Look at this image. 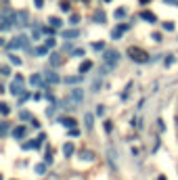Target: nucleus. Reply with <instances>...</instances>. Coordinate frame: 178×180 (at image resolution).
<instances>
[{"label": "nucleus", "mask_w": 178, "mask_h": 180, "mask_svg": "<svg viewBox=\"0 0 178 180\" xmlns=\"http://www.w3.org/2000/svg\"><path fill=\"white\" fill-rule=\"evenodd\" d=\"M130 90H132V82L126 86V90H124V92H122V99H128V94H130Z\"/></svg>", "instance_id": "32"}, {"label": "nucleus", "mask_w": 178, "mask_h": 180, "mask_svg": "<svg viewBox=\"0 0 178 180\" xmlns=\"http://www.w3.org/2000/svg\"><path fill=\"white\" fill-rule=\"evenodd\" d=\"M92 21H94V23H105V21H107L105 11H97V13L92 15Z\"/></svg>", "instance_id": "9"}, {"label": "nucleus", "mask_w": 178, "mask_h": 180, "mask_svg": "<svg viewBox=\"0 0 178 180\" xmlns=\"http://www.w3.org/2000/svg\"><path fill=\"white\" fill-rule=\"evenodd\" d=\"M55 44H57V40H55L53 36H50V38H46V46H48V48H55Z\"/></svg>", "instance_id": "31"}, {"label": "nucleus", "mask_w": 178, "mask_h": 180, "mask_svg": "<svg viewBox=\"0 0 178 180\" xmlns=\"http://www.w3.org/2000/svg\"><path fill=\"white\" fill-rule=\"evenodd\" d=\"M13 136H15L17 140H21V138L25 136V126H17V128L13 130Z\"/></svg>", "instance_id": "11"}, {"label": "nucleus", "mask_w": 178, "mask_h": 180, "mask_svg": "<svg viewBox=\"0 0 178 180\" xmlns=\"http://www.w3.org/2000/svg\"><path fill=\"white\" fill-rule=\"evenodd\" d=\"M61 124H63L65 128H76V120H74V117H65V120H61Z\"/></svg>", "instance_id": "17"}, {"label": "nucleus", "mask_w": 178, "mask_h": 180, "mask_svg": "<svg viewBox=\"0 0 178 180\" xmlns=\"http://www.w3.org/2000/svg\"><path fill=\"white\" fill-rule=\"evenodd\" d=\"M97 115H99V117L105 115V107H103V105H97Z\"/></svg>", "instance_id": "34"}, {"label": "nucleus", "mask_w": 178, "mask_h": 180, "mask_svg": "<svg viewBox=\"0 0 178 180\" xmlns=\"http://www.w3.org/2000/svg\"><path fill=\"white\" fill-rule=\"evenodd\" d=\"M27 21H30L27 11H19V13H15V15H13V23H15V25H19V27H25V25H27Z\"/></svg>", "instance_id": "4"}, {"label": "nucleus", "mask_w": 178, "mask_h": 180, "mask_svg": "<svg viewBox=\"0 0 178 180\" xmlns=\"http://www.w3.org/2000/svg\"><path fill=\"white\" fill-rule=\"evenodd\" d=\"M141 17H143L145 21H149V23H155V15H153V13H149V11H143V13H141Z\"/></svg>", "instance_id": "15"}, {"label": "nucleus", "mask_w": 178, "mask_h": 180, "mask_svg": "<svg viewBox=\"0 0 178 180\" xmlns=\"http://www.w3.org/2000/svg\"><path fill=\"white\" fill-rule=\"evenodd\" d=\"M82 82V76H69L65 78V84H80Z\"/></svg>", "instance_id": "18"}, {"label": "nucleus", "mask_w": 178, "mask_h": 180, "mask_svg": "<svg viewBox=\"0 0 178 180\" xmlns=\"http://www.w3.org/2000/svg\"><path fill=\"white\" fill-rule=\"evenodd\" d=\"M44 78H46V84H59L61 78L55 73V71H48V73H44Z\"/></svg>", "instance_id": "8"}, {"label": "nucleus", "mask_w": 178, "mask_h": 180, "mask_svg": "<svg viewBox=\"0 0 178 180\" xmlns=\"http://www.w3.org/2000/svg\"><path fill=\"white\" fill-rule=\"evenodd\" d=\"M34 170H36V174H44V172H46V161H44V163H36Z\"/></svg>", "instance_id": "21"}, {"label": "nucleus", "mask_w": 178, "mask_h": 180, "mask_svg": "<svg viewBox=\"0 0 178 180\" xmlns=\"http://www.w3.org/2000/svg\"><path fill=\"white\" fill-rule=\"evenodd\" d=\"M4 46H6L9 50H21V48H27V46H30V40H27V36H17V38H13L9 44H4Z\"/></svg>", "instance_id": "2"}, {"label": "nucleus", "mask_w": 178, "mask_h": 180, "mask_svg": "<svg viewBox=\"0 0 178 180\" xmlns=\"http://www.w3.org/2000/svg\"><path fill=\"white\" fill-rule=\"evenodd\" d=\"M71 99H74L76 103H84V92H82V88L71 90Z\"/></svg>", "instance_id": "10"}, {"label": "nucleus", "mask_w": 178, "mask_h": 180, "mask_svg": "<svg viewBox=\"0 0 178 180\" xmlns=\"http://www.w3.org/2000/svg\"><path fill=\"white\" fill-rule=\"evenodd\" d=\"M99 88H101V78H97L92 82V92H99Z\"/></svg>", "instance_id": "28"}, {"label": "nucleus", "mask_w": 178, "mask_h": 180, "mask_svg": "<svg viewBox=\"0 0 178 180\" xmlns=\"http://www.w3.org/2000/svg\"><path fill=\"white\" fill-rule=\"evenodd\" d=\"M161 27H164L166 32H174V23H172V21H166V23H164Z\"/></svg>", "instance_id": "27"}, {"label": "nucleus", "mask_w": 178, "mask_h": 180, "mask_svg": "<svg viewBox=\"0 0 178 180\" xmlns=\"http://www.w3.org/2000/svg\"><path fill=\"white\" fill-rule=\"evenodd\" d=\"M80 30H67V32H65L63 36H65V40H74V38H80Z\"/></svg>", "instance_id": "13"}, {"label": "nucleus", "mask_w": 178, "mask_h": 180, "mask_svg": "<svg viewBox=\"0 0 178 180\" xmlns=\"http://www.w3.org/2000/svg\"><path fill=\"white\" fill-rule=\"evenodd\" d=\"M113 17H115V19H124V17H126V9H117V11L113 13Z\"/></svg>", "instance_id": "25"}, {"label": "nucleus", "mask_w": 178, "mask_h": 180, "mask_svg": "<svg viewBox=\"0 0 178 180\" xmlns=\"http://www.w3.org/2000/svg\"><path fill=\"white\" fill-rule=\"evenodd\" d=\"M44 161H46V163H53V151H50V149L46 151V155H44Z\"/></svg>", "instance_id": "29"}, {"label": "nucleus", "mask_w": 178, "mask_h": 180, "mask_svg": "<svg viewBox=\"0 0 178 180\" xmlns=\"http://www.w3.org/2000/svg\"><path fill=\"white\" fill-rule=\"evenodd\" d=\"M80 159H86V161H92L94 159V155L90 151H80Z\"/></svg>", "instance_id": "16"}, {"label": "nucleus", "mask_w": 178, "mask_h": 180, "mask_svg": "<svg viewBox=\"0 0 178 180\" xmlns=\"http://www.w3.org/2000/svg\"><path fill=\"white\" fill-rule=\"evenodd\" d=\"M48 23H50V25H53V27H57V30H59V27H61V25H63V23H61V19H59V17H50V19H48Z\"/></svg>", "instance_id": "20"}, {"label": "nucleus", "mask_w": 178, "mask_h": 180, "mask_svg": "<svg viewBox=\"0 0 178 180\" xmlns=\"http://www.w3.org/2000/svg\"><path fill=\"white\" fill-rule=\"evenodd\" d=\"M0 111H2V115H9V111H11V109H9L6 103H2V105H0Z\"/></svg>", "instance_id": "33"}, {"label": "nucleus", "mask_w": 178, "mask_h": 180, "mask_svg": "<svg viewBox=\"0 0 178 180\" xmlns=\"http://www.w3.org/2000/svg\"><path fill=\"white\" fill-rule=\"evenodd\" d=\"M128 27H130V23H122V25L113 27V30H111V38H113V40H120V38H122V34H124Z\"/></svg>", "instance_id": "6"}, {"label": "nucleus", "mask_w": 178, "mask_h": 180, "mask_svg": "<svg viewBox=\"0 0 178 180\" xmlns=\"http://www.w3.org/2000/svg\"><path fill=\"white\" fill-rule=\"evenodd\" d=\"M34 4H36V9H42L44 6V0H34Z\"/></svg>", "instance_id": "41"}, {"label": "nucleus", "mask_w": 178, "mask_h": 180, "mask_svg": "<svg viewBox=\"0 0 178 180\" xmlns=\"http://www.w3.org/2000/svg\"><path fill=\"white\" fill-rule=\"evenodd\" d=\"M92 48H94V50H101V53H103V50H105V44H103V42H94V44H92Z\"/></svg>", "instance_id": "30"}, {"label": "nucleus", "mask_w": 178, "mask_h": 180, "mask_svg": "<svg viewBox=\"0 0 178 180\" xmlns=\"http://www.w3.org/2000/svg\"><path fill=\"white\" fill-rule=\"evenodd\" d=\"M153 40H155V42H161V34L155 32V34H153Z\"/></svg>", "instance_id": "43"}, {"label": "nucleus", "mask_w": 178, "mask_h": 180, "mask_svg": "<svg viewBox=\"0 0 178 180\" xmlns=\"http://www.w3.org/2000/svg\"><path fill=\"white\" fill-rule=\"evenodd\" d=\"M11 94H15V96H21V94H25V90H23V82L15 80V82L11 84Z\"/></svg>", "instance_id": "5"}, {"label": "nucleus", "mask_w": 178, "mask_h": 180, "mask_svg": "<svg viewBox=\"0 0 178 180\" xmlns=\"http://www.w3.org/2000/svg\"><path fill=\"white\" fill-rule=\"evenodd\" d=\"M46 53H48V46H46V44H44V46H38V48H36V55H38V57L46 55Z\"/></svg>", "instance_id": "24"}, {"label": "nucleus", "mask_w": 178, "mask_h": 180, "mask_svg": "<svg viewBox=\"0 0 178 180\" xmlns=\"http://www.w3.org/2000/svg\"><path fill=\"white\" fill-rule=\"evenodd\" d=\"M84 122H86V128H88V130L94 126V124H92V115H90V113H86V115H84Z\"/></svg>", "instance_id": "23"}, {"label": "nucleus", "mask_w": 178, "mask_h": 180, "mask_svg": "<svg viewBox=\"0 0 178 180\" xmlns=\"http://www.w3.org/2000/svg\"><path fill=\"white\" fill-rule=\"evenodd\" d=\"M0 71H2V76L6 78V76H11V69H9V65H2V69H0Z\"/></svg>", "instance_id": "37"}, {"label": "nucleus", "mask_w": 178, "mask_h": 180, "mask_svg": "<svg viewBox=\"0 0 178 180\" xmlns=\"http://www.w3.org/2000/svg\"><path fill=\"white\" fill-rule=\"evenodd\" d=\"M128 55L132 61H136V63H147L149 61V55L143 50V48H134V46H130L128 48Z\"/></svg>", "instance_id": "3"}, {"label": "nucleus", "mask_w": 178, "mask_h": 180, "mask_svg": "<svg viewBox=\"0 0 178 180\" xmlns=\"http://www.w3.org/2000/svg\"><path fill=\"white\" fill-rule=\"evenodd\" d=\"M55 111H57V107H55V105H53V107H48V109H46V115H48V117H53V115H55Z\"/></svg>", "instance_id": "38"}, {"label": "nucleus", "mask_w": 178, "mask_h": 180, "mask_svg": "<svg viewBox=\"0 0 178 180\" xmlns=\"http://www.w3.org/2000/svg\"><path fill=\"white\" fill-rule=\"evenodd\" d=\"M40 145H42V138L38 136V140H32V143H23V149L27 151V149H40Z\"/></svg>", "instance_id": "12"}, {"label": "nucleus", "mask_w": 178, "mask_h": 180, "mask_svg": "<svg viewBox=\"0 0 178 180\" xmlns=\"http://www.w3.org/2000/svg\"><path fill=\"white\" fill-rule=\"evenodd\" d=\"M61 61H63V59H61V55H57V53H53V55H50V65H55V67H57V65H61Z\"/></svg>", "instance_id": "19"}, {"label": "nucleus", "mask_w": 178, "mask_h": 180, "mask_svg": "<svg viewBox=\"0 0 178 180\" xmlns=\"http://www.w3.org/2000/svg\"><path fill=\"white\" fill-rule=\"evenodd\" d=\"M157 180H166V176H159V178H157Z\"/></svg>", "instance_id": "45"}, {"label": "nucleus", "mask_w": 178, "mask_h": 180, "mask_svg": "<svg viewBox=\"0 0 178 180\" xmlns=\"http://www.w3.org/2000/svg\"><path fill=\"white\" fill-rule=\"evenodd\" d=\"M90 67H92V63H90V61H84V63L80 65V73H86L88 69H90Z\"/></svg>", "instance_id": "22"}, {"label": "nucleus", "mask_w": 178, "mask_h": 180, "mask_svg": "<svg viewBox=\"0 0 178 180\" xmlns=\"http://www.w3.org/2000/svg\"><path fill=\"white\" fill-rule=\"evenodd\" d=\"M164 63H166V65H172V63H174V55H166Z\"/></svg>", "instance_id": "36"}, {"label": "nucleus", "mask_w": 178, "mask_h": 180, "mask_svg": "<svg viewBox=\"0 0 178 180\" xmlns=\"http://www.w3.org/2000/svg\"><path fill=\"white\" fill-rule=\"evenodd\" d=\"M71 55H74V57H82V55H84V48H74Z\"/></svg>", "instance_id": "35"}, {"label": "nucleus", "mask_w": 178, "mask_h": 180, "mask_svg": "<svg viewBox=\"0 0 178 180\" xmlns=\"http://www.w3.org/2000/svg\"><path fill=\"white\" fill-rule=\"evenodd\" d=\"M63 155L65 157H71L74 155V143H65L63 145Z\"/></svg>", "instance_id": "14"}, {"label": "nucleus", "mask_w": 178, "mask_h": 180, "mask_svg": "<svg viewBox=\"0 0 178 180\" xmlns=\"http://www.w3.org/2000/svg\"><path fill=\"white\" fill-rule=\"evenodd\" d=\"M44 80H46V78H42L40 73H34V76L30 78V84H32V86H36V88H44V84H46Z\"/></svg>", "instance_id": "7"}, {"label": "nucleus", "mask_w": 178, "mask_h": 180, "mask_svg": "<svg viewBox=\"0 0 178 180\" xmlns=\"http://www.w3.org/2000/svg\"><path fill=\"white\" fill-rule=\"evenodd\" d=\"M71 23H80V17L78 15H71Z\"/></svg>", "instance_id": "44"}, {"label": "nucleus", "mask_w": 178, "mask_h": 180, "mask_svg": "<svg viewBox=\"0 0 178 180\" xmlns=\"http://www.w3.org/2000/svg\"><path fill=\"white\" fill-rule=\"evenodd\" d=\"M61 11H63V13H69V4H67V2H61Z\"/></svg>", "instance_id": "39"}, {"label": "nucleus", "mask_w": 178, "mask_h": 180, "mask_svg": "<svg viewBox=\"0 0 178 180\" xmlns=\"http://www.w3.org/2000/svg\"><path fill=\"white\" fill-rule=\"evenodd\" d=\"M9 61H11L13 65H21V59H19L17 55H9Z\"/></svg>", "instance_id": "26"}, {"label": "nucleus", "mask_w": 178, "mask_h": 180, "mask_svg": "<svg viewBox=\"0 0 178 180\" xmlns=\"http://www.w3.org/2000/svg\"><path fill=\"white\" fill-rule=\"evenodd\" d=\"M105 130L111 132V130H113V124H111V122H105Z\"/></svg>", "instance_id": "42"}, {"label": "nucleus", "mask_w": 178, "mask_h": 180, "mask_svg": "<svg viewBox=\"0 0 178 180\" xmlns=\"http://www.w3.org/2000/svg\"><path fill=\"white\" fill-rule=\"evenodd\" d=\"M101 59H103V65H107L109 69H115L117 63H120V53H117V50H113V48H105Z\"/></svg>", "instance_id": "1"}, {"label": "nucleus", "mask_w": 178, "mask_h": 180, "mask_svg": "<svg viewBox=\"0 0 178 180\" xmlns=\"http://www.w3.org/2000/svg\"><path fill=\"white\" fill-rule=\"evenodd\" d=\"M19 117H21V120H30V113H27V111H21Z\"/></svg>", "instance_id": "40"}]
</instances>
